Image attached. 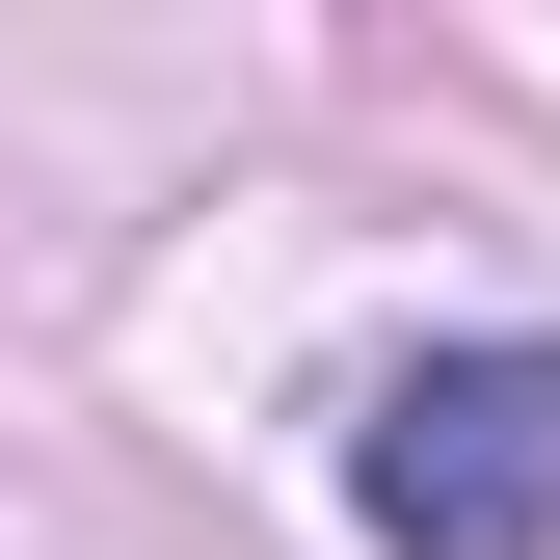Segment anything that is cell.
<instances>
[{
    "mask_svg": "<svg viewBox=\"0 0 560 560\" xmlns=\"http://www.w3.org/2000/svg\"><path fill=\"white\" fill-rule=\"evenodd\" d=\"M347 508L400 560H560V347H428V374H374Z\"/></svg>",
    "mask_w": 560,
    "mask_h": 560,
    "instance_id": "obj_1",
    "label": "cell"
}]
</instances>
